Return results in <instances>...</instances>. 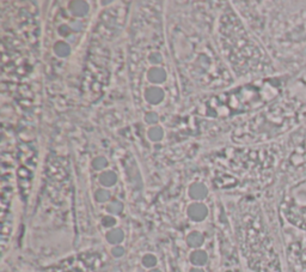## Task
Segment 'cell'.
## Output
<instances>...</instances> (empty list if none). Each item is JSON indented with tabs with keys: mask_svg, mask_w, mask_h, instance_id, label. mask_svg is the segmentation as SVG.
<instances>
[{
	"mask_svg": "<svg viewBox=\"0 0 306 272\" xmlns=\"http://www.w3.org/2000/svg\"><path fill=\"white\" fill-rule=\"evenodd\" d=\"M143 265L148 269H153L157 265V258L153 255H146L143 258Z\"/></svg>",
	"mask_w": 306,
	"mask_h": 272,
	"instance_id": "cell-14",
	"label": "cell"
},
{
	"mask_svg": "<svg viewBox=\"0 0 306 272\" xmlns=\"http://www.w3.org/2000/svg\"><path fill=\"white\" fill-rule=\"evenodd\" d=\"M110 197H111L110 192H109L108 190H105V188L97 190L96 193H94V199H96V202H98V203L108 202L109 199H110Z\"/></svg>",
	"mask_w": 306,
	"mask_h": 272,
	"instance_id": "cell-12",
	"label": "cell"
},
{
	"mask_svg": "<svg viewBox=\"0 0 306 272\" xmlns=\"http://www.w3.org/2000/svg\"><path fill=\"white\" fill-rule=\"evenodd\" d=\"M111 255L115 257V258H120L125 255V248L121 247V246H115L114 248L111 249Z\"/></svg>",
	"mask_w": 306,
	"mask_h": 272,
	"instance_id": "cell-17",
	"label": "cell"
},
{
	"mask_svg": "<svg viewBox=\"0 0 306 272\" xmlns=\"http://www.w3.org/2000/svg\"><path fill=\"white\" fill-rule=\"evenodd\" d=\"M164 99V92L157 86H151L145 92V100L151 104H158Z\"/></svg>",
	"mask_w": 306,
	"mask_h": 272,
	"instance_id": "cell-2",
	"label": "cell"
},
{
	"mask_svg": "<svg viewBox=\"0 0 306 272\" xmlns=\"http://www.w3.org/2000/svg\"><path fill=\"white\" fill-rule=\"evenodd\" d=\"M123 238H125V234L120 228H114L107 233V241L111 245H119L120 242L123 241Z\"/></svg>",
	"mask_w": 306,
	"mask_h": 272,
	"instance_id": "cell-8",
	"label": "cell"
},
{
	"mask_svg": "<svg viewBox=\"0 0 306 272\" xmlns=\"http://www.w3.org/2000/svg\"><path fill=\"white\" fill-rule=\"evenodd\" d=\"M147 78L151 83H155V84H160L166 79V74L163 68L160 67H152L147 74Z\"/></svg>",
	"mask_w": 306,
	"mask_h": 272,
	"instance_id": "cell-4",
	"label": "cell"
},
{
	"mask_svg": "<svg viewBox=\"0 0 306 272\" xmlns=\"http://www.w3.org/2000/svg\"><path fill=\"white\" fill-rule=\"evenodd\" d=\"M116 181H118V176H116V174L114 172H110V170L102 173L100 176V183L102 186H104V187L114 186V185L116 184Z\"/></svg>",
	"mask_w": 306,
	"mask_h": 272,
	"instance_id": "cell-9",
	"label": "cell"
},
{
	"mask_svg": "<svg viewBox=\"0 0 306 272\" xmlns=\"http://www.w3.org/2000/svg\"><path fill=\"white\" fill-rule=\"evenodd\" d=\"M54 50H55L56 56H59L61 58H65L71 53V47L65 42H58L55 45V47H54Z\"/></svg>",
	"mask_w": 306,
	"mask_h": 272,
	"instance_id": "cell-10",
	"label": "cell"
},
{
	"mask_svg": "<svg viewBox=\"0 0 306 272\" xmlns=\"http://www.w3.org/2000/svg\"><path fill=\"white\" fill-rule=\"evenodd\" d=\"M145 120H146L147 124H156V122L158 121V115H157L156 113H153V112H151V113L146 114Z\"/></svg>",
	"mask_w": 306,
	"mask_h": 272,
	"instance_id": "cell-18",
	"label": "cell"
},
{
	"mask_svg": "<svg viewBox=\"0 0 306 272\" xmlns=\"http://www.w3.org/2000/svg\"><path fill=\"white\" fill-rule=\"evenodd\" d=\"M148 272H160V270H158V269H151Z\"/></svg>",
	"mask_w": 306,
	"mask_h": 272,
	"instance_id": "cell-21",
	"label": "cell"
},
{
	"mask_svg": "<svg viewBox=\"0 0 306 272\" xmlns=\"http://www.w3.org/2000/svg\"><path fill=\"white\" fill-rule=\"evenodd\" d=\"M190 272H205L202 269H200V267H194V269H192Z\"/></svg>",
	"mask_w": 306,
	"mask_h": 272,
	"instance_id": "cell-20",
	"label": "cell"
},
{
	"mask_svg": "<svg viewBox=\"0 0 306 272\" xmlns=\"http://www.w3.org/2000/svg\"><path fill=\"white\" fill-rule=\"evenodd\" d=\"M188 217L194 222H201L208 215V210H207L205 204L201 203H194V204L189 205L187 210Z\"/></svg>",
	"mask_w": 306,
	"mask_h": 272,
	"instance_id": "cell-1",
	"label": "cell"
},
{
	"mask_svg": "<svg viewBox=\"0 0 306 272\" xmlns=\"http://www.w3.org/2000/svg\"><path fill=\"white\" fill-rule=\"evenodd\" d=\"M190 262L193 265L195 266H203L208 260V256L205 251H201V249H196L190 255Z\"/></svg>",
	"mask_w": 306,
	"mask_h": 272,
	"instance_id": "cell-7",
	"label": "cell"
},
{
	"mask_svg": "<svg viewBox=\"0 0 306 272\" xmlns=\"http://www.w3.org/2000/svg\"><path fill=\"white\" fill-rule=\"evenodd\" d=\"M162 60H163V58H162V56H160L159 53H153V54H151V56H150V61H151L152 64H155V65L160 64V63H162Z\"/></svg>",
	"mask_w": 306,
	"mask_h": 272,
	"instance_id": "cell-19",
	"label": "cell"
},
{
	"mask_svg": "<svg viewBox=\"0 0 306 272\" xmlns=\"http://www.w3.org/2000/svg\"><path fill=\"white\" fill-rule=\"evenodd\" d=\"M123 210V204L119 201H114L111 202L110 204L107 206V211L111 215H120Z\"/></svg>",
	"mask_w": 306,
	"mask_h": 272,
	"instance_id": "cell-11",
	"label": "cell"
},
{
	"mask_svg": "<svg viewBox=\"0 0 306 272\" xmlns=\"http://www.w3.org/2000/svg\"><path fill=\"white\" fill-rule=\"evenodd\" d=\"M163 136L164 132L160 128H152L150 131H148V138H150L152 141H159L163 138Z\"/></svg>",
	"mask_w": 306,
	"mask_h": 272,
	"instance_id": "cell-13",
	"label": "cell"
},
{
	"mask_svg": "<svg viewBox=\"0 0 306 272\" xmlns=\"http://www.w3.org/2000/svg\"><path fill=\"white\" fill-rule=\"evenodd\" d=\"M203 241H205V238H203V235L200 231H192L187 237V244L192 248L201 247L203 245Z\"/></svg>",
	"mask_w": 306,
	"mask_h": 272,
	"instance_id": "cell-6",
	"label": "cell"
},
{
	"mask_svg": "<svg viewBox=\"0 0 306 272\" xmlns=\"http://www.w3.org/2000/svg\"><path fill=\"white\" fill-rule=\"evenodd\" d=\"M115 224H116V220L115 217L112 216H105L103 217V220H102V226L105 228H112Z\"/></svg>",
	"mask_w": 306,
	"mask_h": 272,
	"instance_id": "cell-16",
	"label": "cell"
},
{
	"mask_svg": "<svg viewBox=\"0 0 306 272\" xmlns=\"http://www.w3.org/2000/svg\"><path fill=\"white\" fill-rule=\"evenodd\" d=\"M70 11L73 16L84 17L89 12V4L85 2H73L70 4Z\"/></svg>",
	"mask_w": 306,
	"mask_h": 272,
	"instance_id": "cell-5",
	"label": "cell"
},
{
	"mask_svg": "<svg viewBox=\"0 0 306 272\" xmlns=\"http://www.w3.org/2000/svg\"><path fill=\"white\" fill-rule=\"evenodd\" d=\"M207 194H208V190L205 185L196 183L189 187V197L194 201H202L207 197Z\"/></svg>",
	"mask_w": 306,
	"mask_h": 272,
	"instance_id": "cell-3",
	"label": "cell"
},
{
	"mask_svg": "<svg viewBox=\"0 0 306 272\" xmlns=\"http://www.w3.org/2000/svg\"><path fill=\"white\" fill-rule=\"evenodd\" d=\"M107 165H108V161L104 157H98L96 159H93V162H92V167L96 170L104 169L105 167H107Z\"/></svg>",
	"mask_w": 306,
	"mask_h": 272,
	"instance_id": "cell-15",
	"label": "cell"
}]
</instances>
